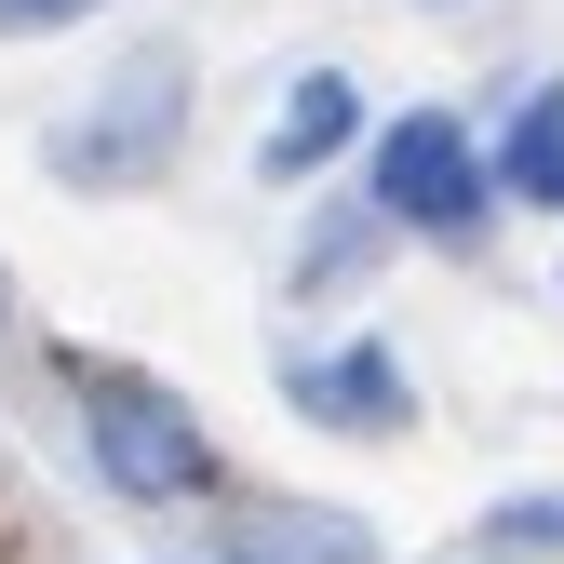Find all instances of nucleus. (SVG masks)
Masks as SVG:
<instances>
[{"label":"nucleus","mask_w":564,"mask_h":564,"mask_svg":"<svg viewBox=\"0 0 564 564\" xmlns=\"http://www.w3.org/2000/svg\"><path fill=\"white\" fill-rule=\"evenodd\" d=\"M67 416H82V457H95V484L121 511H202L229 484V457H216V431H202V403L188 390H162L149 364H95V349H67Z\"/></svg>","instance_id":"obj_1"},{"label":"nucleus","mask_w":564,"mask_h":564,"mask_svg":"<svg viewBox=\"0 0 564 564\" xmlns=\"http://www.w3.org/2000/svg\"><path fill=\"white\" fill-rule=\"evenodd\" d=\"M41 162H54L67 188H162V175L188 162V54H175V41L121 54L108 82L41 134Z\"/></svg>","instance_id":"obj_2"},{"label":"nucleus","mask_w":564,"mask_h":564,"mask_svg":"<svg viewBox=\"0 0 564 564\" xmlns=\"http://www.w3.org/2000/svg\"><path fill=\"white\" fill-rule=\"evenodd\" d=\"M364 202L390 229H416V242H484L511 188H498V162L470 149L457 108H403V121H377V149H364Z\"/></svg>","instance_id":"obj_3"},{"label":"nucleus","mask_w":564,"mask_h":564,"mask_svg":"<svg viewBox=\"0 0 564 564\" xmlns=\"http://www.w3.org/2000/svg\"><path fill=\"white\" fill-rule=\"evenodd\" d=\"M282 403H296L310 431H336V444H403L416 431V364L364 323L336 349H296V364H282Z\"/></svg>","instance_id":"obj_4"},{"label":"nucleus","mask_w":564,"mask_h":564,"mask_svg":"<svg viewBox=\"0 0 564 564\" xmlns=\"http://www.w3.org/2000/svg\"><path fill=\"white\" fill-rule=\"evenodd\" d=\"M216 564H377V524H349L323 498H256L216 524Z\"/></svg>","instance_id":"obj_5"},{"label":"nucleus","mask_w":564,"mask_h":564,"mask_svg":"<svg viewBox=\"0 0 564 564\" xmlns=\"http://www.w3.org/2000/svg\"><path fill=\"white\" fill-rule=\"evenodd\" d=\"M349 134H364V82H349V67H310L296 95H282V121L256 134V175L269 188H296V175H323Z\"/></svg>","instance_id":"obj_6"},{"label":"nucleus","mask_w":564,"mask_h":564,"mask_svg":"<svg viewBox=\"0 0 564 564\" xmlns=\"http://www.w3.org/2000/svg\"><path fill=\"white\" fill-rule=\"evenodd\" d=\"M498 188L538 202V216H564V82H538V95L511 108V134H498Z\"/></svg>","instance_id":"obj_7"},{"label":"nucleus","mask_w":564,"mask_h":564,"mask_svg":"<svg viewBox=\"0 0 564 564\" xmlns=\"http://www.w3.org/2000/svg\"><path fill=\"white\" fill-rule=\"evenodd\" d=\"M484 551H498V564H564V484L498 498V511H484Z\"/></svg>","instance_id":"obj_8"},{"label":"nucleus","mask_w":564,"mask_h":564,"mask_svg":"<svg viewBox=\"0 0 564 564\" xmlns=\"http://www.w3.org/2000/svg\"><path fill=\"white\" fill-rule=\"evenodd\" d=\"M95 0H0V41H41V28H82Z\"/></svg>","instance_id":"obj_9"},{"label":"nucleus","mask_w":564,"mask_h":564,"mask_svg":"<svg viewBox=\"0 0 564 564\" xmlns=\"http://www.w3.org/2000/svg\"><path fill=\"white\" fill-rule=\"evenodd\" d=\"M0 336H14V269H0Z\"/></svg>","instance_id":"obj_10"}]
</instances>
